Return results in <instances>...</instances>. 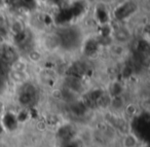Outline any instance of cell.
I'll return each instance as SVG.
<instances>
[{"label":"cell","instance_id":"cell-1","mask_svg":"<svg viewBox=\"0 0 150 147\" xmlns=\"http://www.w3.org/2000/svg\"><path fill=\"white\" fill-rule=\"evenodd\" d=\"M135 9H136L135 3H133V2L125 3V4L119 6L118 9H116L115 16H116V18H118V19H123V18L129 17Z\"/></svg>","mask_w":150,"mask_h":147},{"label":"cell","instance_id":"cell-2","mask_svg":"<svg viewBox=\"0 0 150 147\" xmlns=\"http://www.w3.org/2000/svg\"><path fill=\"white\" fill-rule=\"evenodd\" d=\"M109 107H111L115 111H119V110H122L125 107V99L121 97L120 95L114 96L113 98H111L110 100V105Z\"/></svg>","mask_w":150,"mask_h":147},{"label":"cell","instance_id":"cell-3","mask_svg":"<svg viewBox=\"0 0 150 147\" xmlns=\"http://www.w3.org/2000/svg\"><path fill=\"white\" fill-rule=\"evenodd\" d=\"M123 147H136L138 145V139L134 134H127L122 140Z\"/></svg>","mask_w":150,"mask_h":147},{"label":"cell","instance_id":"cell-4","mask_svg":"<svg viewBox=\"0 0 150 147\" xmlns=\"http://www.w3.org/2000/svg\"><path fill=\"white\" fill-rule=\"evenodd\" d=\"M114 37H115V39H116L117 41L125 42V41H127V40L129 39V37H131V34H129V32L127 31V29H119V30H117V31L115 32Z\"/></svg>","mask_w":150,"mask_h":147},{"label":"cell","instance_id":"cell-5","mask_svg":"<svg viewBox=\"0 0 150 147\" xmlns=\"http://www.w3.org/2000/svg\"><path fill=\"white\" fill-rule=\"evenodd\" d=\"M11 78L13 79V80L16 81V82H22V81L25 80V74H24L23 71H13V73H11Z\"/></svg>","mask_w":150,"mask_h":147},{"label":"cell","instance_id":"cell-6","mask_svg":"<svg viewBox=\"0 0 150 147\" xmlns=\"http://www.w3.org/2000/svg\"><path fill=\"white\" fill-rule=\"evenodd\" d=\"M29 58H30V60L33 61V62H38V61L41 59V55H40L37 50H32L29 54Z\"/></svg>","mask_w":150,"mask_h":147},{"label":"cell","instance_id":"cell-7","mask_svg":"<svg viewBox=\"0 0 150 147\" xmlns=\"http://www.w3.org/2000/svg\"><path fill=\"white\" fill-rule=\"evenodd\" d=\"M2 2H3V0H0V5L2 4Z\"/></svg>","mask_w":150,"mask_h":147}]
</instances>
